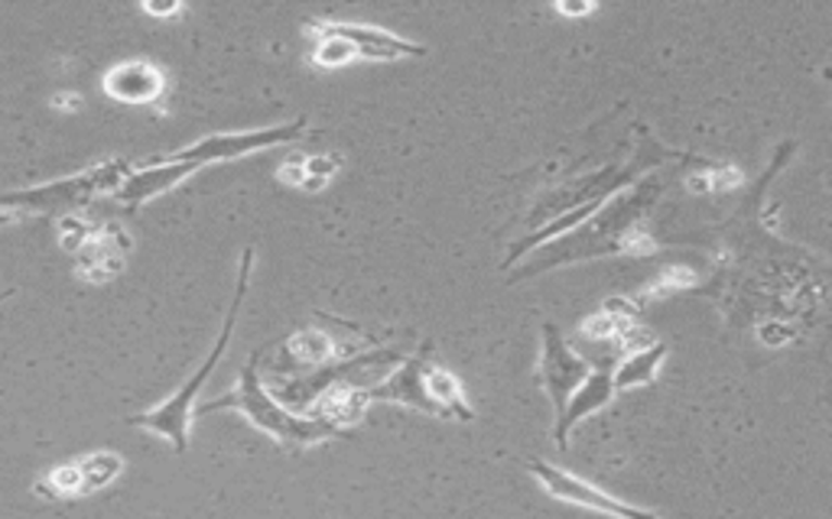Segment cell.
<instances>
[{
	"mask_svg": "<svg viewBox=\"0 0 832 519\" xmlns=\"http://www.w3.org/2000/svg\"><path fill=\"white\" fill-rule=\"evenodd\" d=\"M654 202V192L651 185H638V192L631 195H618L612 198L609 205L599 208V218L592 221H583L576 234H566L560 241H553L550 247H543L537 254V263L517 270V276H534V273H543V270H553V267H563V263H573V260H586V257H605V254H631L628 247V228L638 221V215L644 211V205Z\"/></svg>",
	"mask_w": 832,
	"mask_h": 519,
	"instance_id": "1",
	"label": "cell"
},
{
	"mask_svg": "<svg viewBox=\"0 0 832 519\" xmlns=\"http://www.w3.org/2000/svg\"><path fill=\"white\" fill-rule=\"evenodd\" d=\"M218 410H238L244 413L260 432L273 436L280 445H316V442H325L332 436H342L338 429L325 426L322 419L316 416H296L290 413L286 406H280L273 400V393L267 390V384L260 380V351H254L247 358V364L241 367V380L231 393H225L221 400H212V403H202L195 406L199 416H208V413H218Z\"/></svg>",
	"mask_w": 832,
	"mask_h": 519,
	"instance_id": "2",
	"label": "cell"
},
{
	"mask_svg": "<svg viewBox=\"0 0 832 519\" xmlns=\"http://www.w3.org/2000/svg\"><path fill=\"white\" fill-rule=\"evenodd\" d=\"M251 267H254V250L247 247V250L241 254V267H238V283H234L231 309H228V315H225V322H221V332H218V338H215L208 358L202 361V367H199L169 400H163L159 406H153V410H146V413H140V416H130V419H127V423L137 426V429H146V432H153V436L169 439L179 455L189 449V426H192V416H195V397H199V390L205 387V380L212 377L215 364L221 361V354H225V348H228V341H231V335H234L238 312H241V302H244V296H247Z\"/></svg>",
	"mask_w": 832,
	"mask_h": 519,
	"instance_id": "3",
	"label": "cell"
},
{
	"mask_svg": "<svg viewBox=\"0 0 832 519\" xmlns=\"http://www.w3.org/2000/svg\"><path fill=\"white\" fill-rule=\"evenodd\" d=\"M130 172L133 169L127 159H104V163L88 166L65 179H52V182L16 189V192H0V208L16 211V215H62L65 218L104 192L114 195Z\"/></svg>",
	"mask_w": 832,
	"mask_h": 519,
	"instance_id": "4",
	"label": "cell"
},
{
	"mask_svg": "<svg viewBox=\"0 0 832 519\" xmlns=\"http://www.w3.org/2000/svg\"><path fill=\"white\" fill-rule=\"evenodd\" d=\"M404 354L394 351V348H384V351H368V354H355V358H342L335 364H322L309 374H299V377H290V380H270L273 387V400L280 406H286L290 413L303 416L329 387H355V390H368L374 384H381L394 364H400Z\"/></svg>",
	"mask_w": 832,
	"mask_h": 519,
	"instance_id": "5",
	"label": "cell"
},
{
	"mask_svg": "<svg viewBox=\"0 0 832 519\" xmlns=\"http://www.w3.org/2000/svg\"><path fill=\"white\" fill-rule=\"evenodd\" d=\"M303 127H306V120L296 117L290 124H277V127H264V130L212 133V137H202L192 146L176 150V153H169L163 159H169V163H195L202 169L208 163H225V159H238V156H247V153H257V150H273V146L293 143V140L303 137Z\"/></svg>",
	"mask_w": 832,
	"mask_h": 519,
	"instance_id": "6",
	"label": "cell"
},
{
	"mask_svg": "<svg viewBox=\"0 0 832 519\" xmlns=\"http://www.w3.org/2000/svg\"><path fill=\"white\" fill-rule=\"evenodd\" d=\"M530 475L556 501H566V504H576V507H586V510H596V514H605L612 519H661L657 514H651L644 507H635V504H625V501L592 488L589 481H583L576 475H566L563 468H553L547 462H530Z\"/></svg>",
	"mask_w": 832,
	"mask_h": 519,
	"instance_id": "7",
	"label": "cell"
},
{
	"mask_svg": "<svg viewBox=\"0 0 832 519\" xmlns=\"http://www.w3.org/2000/svg\"><path fill=\"white\" fill-rule=\"evenodd\" d=\"M316 29L319 39H342L355 49V55L361 59H374V62H394V59H410V55H426L423 42L404 39L397 33H387L381 26H368V23H309Z\"/></svg>",
	"mask_w": 832,
	"mask_h": 519,
	"instance_id": "8",
	"label": "cell"
},
{
	"mask_svg": "<svg viewBox=\"0 0 832 519\" xmlns=\"http://www.w3.org/2000/svg\"><path fill=\"white\" fill-rule=\"evenodd\" d=\"M543 358H540V374H543V387L556 406V416L566 410L569 397L579 390V384L589 377V364L586 358H579L566 338L560 335L556 325H543Z\"/></svg>",
	"mask_w": 832,
	"mask_h": 519,
	"instance_id": "9",
	"label": "cell"
},
{
	"mask_svg": "<svg viewBox=\"0 0 832 519\" xmlns=\"http://www.w3.org/2000/svg\"><path fill=\"white\" fill-rule=\"evenodd\" d=\"M423 367L426 361L423 358H407L400 361V371L397 374H387L381 384L368 387L364 390V400L374 403V400H387V403H404V406H413L426 416H436V419H446V413L430 400L426 387H423Z\"/></svg>",
	"mask_w": 832,
	"mask_h": 519,
	"instance_id": "10",
	"label": "cell"
},
{
	"mask_svg": "<svg viewBox=\"0 0 832 519\" xmlns=\"http://www.w3.org/2000/svg\"><path fill=\"white\" fill-rule=\"evenodd\" d=\"M192 172H199L195 163H169V159H156V163H146L143 169H133L120 189L114 192V198L127 208H137L169 189H176L179 182H185Z\"/></svg>",
	"mask_w": 832,
	"mask_h": 519,
	"instance_id": "11",
	"label": "cell"
},
{
	"mask_svg": "<svg viewBox=\"0 0 832 519\" xmlns=\"http://www.w3.org/2000/svg\"><path fill=\"white\" fill-rule=\"evenodd\" d=\"M612 397H615V387H612V364H605V367H599V371H589V377H586V380L579 384V390L569 397L566 410L556 416V429H553L556 445L566 452V442H569L573 426H579L586 416H592V413H599L602 406H609Z\"/></svg>",
	"mask_w": 832,
	"mask_h": 519,
	"instance_id": "12",
	"label": "cell"
},
{
	"mask_svg": "<svg viewBox=\"0 0 832 519\" xmlns=\"http://www.w3.org/2000/svg\"><path fill=\"white\" fill-rule=\"evenodd\" d=\"M163 72L146 59H130L104 75V94L120 104H150L163 94Z\"/></svg>",
	"mask_w": 832,
	"mask_h": 519,
	"instance_id": "13",
	"label": "cell"
},
{
	"mask_svg": "<svg viewBox=\"0 0 832 519\" xmlns=\"http://www.w3.org/2000/svg\"><path fill=\"white\" fill-rule=\"evenodd\" d=\"M130 250V241L124 237V231L120 228H107L104 234H98V237H91L78 254H81V260H78V276L81 280H91V283H104V280H111V276H117L120 273V267H124V254Z\"/></svg>",
	"mask_w": 832,
	"mask_h": 519,
	"instance_id": "14",
	"label": "cell"
},
{
	"mask_svg": "<svg viewBox=\"0 0 832 519\" xmlns=\"http://www.w3.org/2000/svg\"><path fill=\"white\" fill-rule=\"evenodd\" d=\"M423 387L430 393V400L446 413V419H462V423H472L475 413L472 406L465 403V393H462V384L456 374H449L446 367H436V364H426L423 367Z\"/></svg>",
	"mask_w": 832,
	"mask_h": 519,
	"instance_id": "15",
	"label": "cell"
},
{
	"mask_svg": "<svg viewBox=\"0 0 832 519\" xmlns=\"http://www.w3.org/2000/svg\"><path fill=\"white\" fill-rule=\"evenodd\" d=\"M664 358H667V345H664V341H654L651 348L628 354L622 364L612 367V387H615V393H618V390H631V387L651 384V380L657 377Z\"/></svg>",
	"mask_w": 832,
	"mask_h": 519,
	"instance_id": "16",
	"label": "cell"
},
{
	"mask_svg": "<svg viewBox=\"0 0 832 519\" xmlns=\"http://www.w3.org/2000/svg\"><path fill=\"white\" fill-rule=\"evenodd\" d=\"M335 354H338V348H335L332 335H325L319 328H303L286 341V358L293 361V367H299L306 374L329 364Z\"/></svg>",
	"mask_w": 832,
	"mask_h": 519,
	"instance_id": "17",
	"label": "cell"
},
{
	"mask_svg": "<svg viewBox=\"0 0 832 519\" xmlns=\"http://www.w3.org/2000/svg\"><path fill=\"white\" fill-rule=\"evenodd\" d=\"M75 465H78V475H81V494L107 488L124 471V458L114 455V452H91Z\"/></svg>",
	"mask_w": 832,
	"mask_h": 519,
	"instance_id": "18",
	"label": "cell"
},
{
	"mask_svg": "<svg viewBox=\"0 0 832 519\" xmlns=\"http://www.w3.org/2000/svg\"><path fill=\"white\" fill-rule=\"evenodd\" d=\"M351 59H358L355 55V49L348 46V42H342V39H319V46H316V52H312V62L316 65H322V68H338V65H348Z\"/></svg>",
	"mask_w": 832,
	"mask_h": 519,
	"instance_id": "19",
	"label": "cell"
},
{
	"mask_svg": "<svg viewBox=\"0 0 832 519\" xmlns=\"http://www.w3.org/2000/svg\"><path fill=\"white\" fill-rule=\"evenodd\" d=\"M625 328V322H618V319H612V315H605V312H596L592 319H586L583 322V338H589V341H612V338H618V332Z\"/></svg>",
	"mask_w": 832,
	"mask_h": 519,
	"instance_id": "20",
	"label": "cell"
},
{
	"mask_svg": "<svg viewBox=\"0 0 832 519\" xmlns=\"http://www.w3.org/2000/svg\"><path fill=\"white\" fill-rule=\"evenodd\" d=\"M49 488H52V494H62V497H75V494H81V475H78V465L72 462V465H59V468H52V475H49V481H46Z\"/></svg>",
	"mask_w": 832,
	"mask_h": 519,
	"instance_id": "21",
	"label": "cell"
},
{
	"mask_svg": "<svg viewBox=\"0 0 832 519\" xmlns=\"http://www.w3.org/2000/svg\"><path fill=\"white\" fill-rule=\"evenodd\" d=\"M88 241H91L88 221H81V218H75V215H65V218H62V237H59V244H62L65 250H81Z\"/></svg>",
	"mask_w": 832,
	"mask_h": 519,
	"instance_id": "22",
	"label": "cell"
},
{
	"mask_svg": "<svg viewBox=\"0 0 832 519\" xmlns=\"http://www.w3.org/2000/svg\"><path fill=\"white\" fill-rule=\"evenodd\" d=\"M306 166V179H319V182H329L338 169H342V156L335 153H325V156H312V159H303Z\"/></svg>",
	"mask_w": 832,
	"mask_h": 519,
	"instance_id": "23",
	"label": "cell"
},
{
	"mask_svg": "<svg viewBox=\"0 0 832 519\" xmlns=\"http://www.w3.org/2000/svg\"><path fill=\"white\" fill-rule=\"evenodd\" d=\"M618 345L628 351V354H635V351H644V348H651L654 345V335L648 332V328H631V325H625L622 332H618Z\"/></svg>",
	"mask_w": 832,
	"mask_h": 519,
	"instance_id": "24",
	"label": "cell"
},
{
	"mask_svg": "<svg viewBox=\"0 0 832 519\" xmlns=\"http://www.w3.org/2000/svg\"><path fill=\"white\" fill-rule=\"evenodd\" d=\"M602 312H605V315H612V319H618V322H625V325H628V319H635V315H638L635 302H628V299H609V302L602 306Z\"/></svg>",
	"mask_w": 832,
	"mask_h": 519,
	"instance_id": "25",
	"label": "cell"
},
{
	"mask_svg": "<svg viewBox=\"0 0 832 519\" xmlns=\"http://www.w3.org/2000/svg\"><path fill=\"white\" fill-rule=\"evenodd\" d=\"M761 341L765 345H788L791 338H794V332L791 328H784V325H761Z\"/></svg>",
	"mask_w": 832,
	"mask_h": 519,
	"instance_id": "26",
	"label": "cell"
},
{
	"mask_svg": "<svg viewBox=\"0 0 832 519\" xmlns=\"http://www.w3.org/2000/svg\"><path fill=\"white\" fill-rule=\"evenodd\" d=\"M280 179H283V182H290V185H303V179H306V166H303V159L286 163V166L280 169Z\"/></svg>",
	"mask_w": 832,
	"mask_h": 519,
	"instance_id": "27",
	"label": "cell"
},
{
	"mask_svg": "<svg viewBox=\"0 0 832 519\" xmlns=\"http://www.w3.org/2000/svg\"><path fill=\"white\" fill-rule=\"evenodd\" d=\"M143 10L153 13V16H172V13H179L182 7H179V3H146Z\"/></svg>",
	"mask_w": 832,
	"mask_h": 519,
	"instance_id": "28",
	"label": "cell"
},
{
	"mask_svg": "<svg viewBox=\"0 0 832 519\" xmlns=\"http://www.w3.org/2000/svg\"><path fill=\"white\" fill-rule=\"evenodd\" d=\"M556 10L566 13V16H586V13H592L596 7H592V3H560Z\"/></svg>",
	"mask_w": 832,
	"mask_h": 519,
	"instance_id": "29",
	"label": "cell"
},
{
	"mask_svg": "<svg viewBox=\"0 0 832 519\" xmlns=\"http://www.w3.org/2000/svg\"><path fill=\"white\" fill-rule=\"evenodd\" d=\"M690 189H693V192H700V189L706 192V189H709V179H706V176H703V179L696 176V179H690Z\"/></svg>",
	"mask_w": 832,
	"mask_h": 519,
	"instance_id": "30",
	"label": "cell"
},
{
	"mask_svg": "<svg viewBox=\"0 0 832 519\" xmlns=\"http://www.w3.org/2000/svg\"><path fill=\"white\" fill-rule=\"evenodd\" d=\"M10 296H13V289H7V293H0V302H3V299H10Z\"/></svg>",
	"mask_w": 832,
	"mask_h": 519,
	"instance_id": "31",
	"label": "cell"
}]
</instances>
